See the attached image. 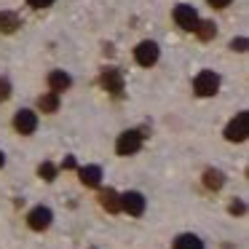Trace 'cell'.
<instances>
[{
  "instance_id": "603a6c76",
  "label": "cell",
  "mask_w": 249,
  "mask_h": 249,
  "mask_svg": "<svg viewBox=\"0 0 249 249\" xmlns=\"http://www.w3.org/2000/svg\"><path fill=\"white\" fill-rule=\"evenodd\" d=\"M233 0H209V6H214V8H225V6H231Z\"/></svg>"
},
{
  "instance_id": "e0dca14e",
  "label": "cell",
  "mask_w": 249,
  "mask_h": 249,
  "mask_svg": "<svg viewBox=\"0 0 249 249\" xmlns=\"http://www.w3.org/2000/svg\"><path fill=\"white\" fill-rule=\"evenodd\" d=\"M193 33L198 35L201 40H212V38L217 35V27H214L212 22H198V24H196V30H193Z\"/></svg>"
},
{
  "instance_id": "3957f363",
  "label": "cell",
  "mask_w": 249,
  "mask_h": 249,
  "mask_svg": "<svg viewBox=\"0 0 249 249\" xmlns=\"http://www.w3.org/2000/svg\"><path fill=\"white\" fill-rule=\"evenodd\" d=\"M142 140H145V134L137 131V129L124 131V134L118 137V142H115V153H118V156H134L142 147Z\"/></svg>"
},
{
  "instance_id": "7a4b0ae2",
  "label": "cell",
  "mask_w": 249,
  "mask_h": 249,
  "mask_svg": "<svg viewBox=\"0 0 249 249\" xmlns=\"http://www.w3.org/2000/svg\"><path fill=\"white\" fill-rule=\"evenodd\" d=\"M247 137H249V113L241 110V113L225 126V140L228 142H244Z\"/></svg>"
},
{
  "instance_id": "8fae6325",
  "label": "cell",
  "mask_w": 249,
  "mask_h": 249,
  "mask_svg": "<svg viewBox=\"0 0 249 249\" xmlns=\"http://www.w3.org/2000/svg\"><path fill=\"white\" fill-rule=\"evenodd\" d=\"M22 27V19L17 17L14 11H0V33L3 35H11Z\"/></svg>"
},
{
  "instance_id": "d6986e66",
  "label": "cell",
  "mask_w": 249,
  "mask_h": 249,
  "mask_svg": "<svg viewBox=\"0 0 249 249\" xmlns=\"http://www.w3.org/2000/svg\"><path fill=\"white\" fill-rule=\"evenodd\" d=\"M8 97H11V83L6 78H0V102H6Z\"/></svg>"
},
{
  "instance_id": "30bf717a",
  "label": "cell",
  "mask_w": 249,
  "mask_h": 249,
  "mask_svg": "<svg viewBox=\"0 0 249 249\" xmlns=\"http://www.w3.org/2000/svg\"><path fill=\"white\" fill-rule=\"evenodd\" d=\"M70 86H72V78L67 75L65 70H54V72L49 75V89H51L54 94H62V91H67Z\"/></svg>"
},
{
  "instance_id": "9a60e30c",
  "label": "cell",
  "mask_w": 249,
  "mask_h": 249,
  "mask_svg": "<svg viewBox=\"0 0 249 249\" xmlns=\"http://www.w3.org/2000/svg\"><path fill=\"white\" fill-rule=\"evenodd\" d=\"M204 185L209 190H220L222 185H225V174H222L220 169H206L204 172Z\"/></svg>"
},
{
  "instance_id": "52a82bcc",
  "label": "cell",
  "mask_w": 249,
  "mask_h": 249,
  "mask_svg": "<svg viewBox=\"0 0 249 249\" xmlns=\"http://www.w3.org/2000/svg\"><path fill=\"white\" fill-rule=\"evenodd\" d=\"M145 206H147V201L140 190H129V193L121 196V209L129 212L131 217H142L145 214Z\"/></svg>"
},
{
  "instance_id": "4fadbf2b",
  "label": "cell",
  "mask_w": 249,
  "mask_h": 249,
  "mask_svg": "<svg viewBox=\"0 0 249 249\" xmlns=\"http://www.w3.org/2000/svg\"><path fill=\"white\" fill-rule=\"evenodd\" d=\"M78 174H81V182L86 188H99V182H102V169L99 166H83Z\"/></svg>"
},
{
  "instance_id": "5bb4252c",
  "label": "cell",
  "mask_w": 249,
  "mask_h": 249,
  "mask_svg": "<svg viewBox=\"0 0 249 249\" xmlns=\"http://www.w3.org/2000/svg\"><path fill=\"white\" fill-rule=\"evenodd\" d=\"M174 249H204V241L193 233H179L174 238Z\"/></svg>"
},
{
  "instance_id": "9c48e42d",
  "label": "cell",
  "mask_w": 249,
  "mask_h": 249,
  "mask_svg": "<svg viewBox=\"0 0 249 249\" xmlns=\"http://www.w3.org/2000/svg\"><path fill=\"white\" fill-rule=\"evenodd\" d=\"M14 129H17L19 134H33V131L38 129V115H35L33 110H19V113L14 115Z\"/></svg>"
},
{
  "instance_id": "ac0fdd59",
  "label": "cell",
  "mask_w": 249,
  "mask_h": 249,
  "mask_svg": "<svg viewBox=\"0 0 249 249\" xmlns=\"http://www.w3.org/2000/svg\"><path fill=\"white\" fill-rule=\"evenodd\" d=\"M38 174L46 179V182H54V179H56V166H54L51 161H43V163L38 166Z\"/></svg>"
},
{
  "instance_id": "7402d4cb",
  "label": "cell",
  "mask_w": 249,
  "mask_h": 249,
  "mask_svg": "<svg viewBox=\"0 0 249 249\" xmlns=\"http://www.w3.org/2000/svg\"><path fill=\"white\" fill-rule=\"evenodd\" d=\"M27 3H30L33 8H49L51 3H54V0H27Z\"/></svg>"
},
{
  "instance_id": "277c9868",
  "label": "cell",
  "mask_w": 249,
  "mask_h": 249,
  "mask_svg": "<svg viewBox=\"0 0 249 249\" xmlns=\"http://www.w3.org/2000/svg\"><path fill=\"white\" fill-rule=\"evenodd\" d=\"M99 86H102L107 94H113L115 99L124 97V75H121V70H115V67L102 70V75H99Z\"/></svg>"
},
{
  "instance_id": "ffe728a7",
  "label": "cell",
  "mask_w": 249,
  "mask_h": 249,
  "mask_svg": "<svg viewBox=\"0 0 249 249\" xmlns=\"http://www.w3.org/2000/svg\"><path fill=\"white\" fill-rule=\"evenodd\" d=\"M231 49H233V51H238V54H244V51L249 49V40H247V38H236V40L231 43Z\"/></svg>"
},
{
  "instance_id": "6da1fadb",
  "label": "cell",
  "mask_w": 249,
  "mask_h": 249,
  "mask_svg": "<svg viewBox=\"0 0 249 249\" xmlns=\"http://www.w3.org/2000/svg\"><path fill=\"white\" fill-rule=\"evenodd\" d=\"M193 89H196L198 97H214V94L220 91V75L212 72V70H201L198 75H196Z\"/></svg>"
},
{
  "instance_id": "44dd1931",
  "label": "cell",
  "mask_w": 249,
  "mask_h": 249,
  "mask_svg": "<svg viewBox=\"0 0 249 249\" xmlns=\"http://www.w3.org/2000/svg\"><path fill=\"white\" fill-rule=\"evenodd\" d=\"M244 212H247V204H244V201H233L231 204V214H244Z\"/></svg>"
},
{
  "instance_id": "7c38bea8",
  "label": "cell",
  "mask_w": 249,
  "mask_h": 249,
  "mask_svg": "<svg viewBox=\"0 0 249 249\" xmlns=\"http://www.w3.org/2000/svg\"><path fill=\"white\" fill-rule=\"evenodd\" d=\"M99 204H102L110 214H118V212H121V196L115 193L113 188H107V190H102V193H99Z\"/></svg>"
},
{
  "instance_id": "5b68a950",
  "label": "cell",
  "mask_w": 249,
  "mask_h": 249,
  "mask_svg": "<svg viewBox=\"0 0 249 249\" xmlns=\"http://www.w3.org/2000/svg\"><path fill=\"white\" fill-rule=\"evenodd\" d=\"M51 222H54V212L49 209V206H35V209H30L27 214V225L33 228V231L43 233L51 228Z\"/></svg>"
},
{
  "instance_id": "ba28073f",
  "label": "cell",
  "mask_w": 249,
  "mask_h": 249,
  "mask_svg": "<svg viewBox=\"0 0 249 249\" xmlns=\"http://www.w3.org/2000/svg\"><path fill=\"white\" fill-rule=\"evenodd\" d=\"M174 22H177L179 27L185 30V33H193L196 24H198V14H196L193 6H188V3H179V6L174 8Z\"/></svg>"
},
{
  "instance_id": "8992f818",
  "label": "cell",
  "mask_w": 249,
  "mask_h": 249,
  "mask_svg": "<svg viewBox=\"0 0 249 249\" xmlns=\"http://www.w3.org/2000/svg\"><path fill=\"white\" fill-rule=\"evenodd\" d=\"M158 56H161V51H158V43H153V40H142L134 49V59L140 67H153L158 62Z\"/></svg>"
},
{
  "instance_id": "2e32d148",
  "label": "cell",
  "mask_w": 249,
  "mask_h": 249,
  "mask_svg": "<svg viewBox=\"0 0 249 249\" xmlns=\"http://www.w3.org/2000/svg\"><path fill=\"white\" fill-rule=\"evenodd\" d=\"M38 107L43 110V113H56L59 110V94H43V97L38 99Z\"/></svg>"
},
{
  "instance_id": "cb8c5ba5",
  "label": "cell",
  "mask_w": 249,
  "mask_h": 249,
  "mask_svg": "<svg viewBox=\"0 0 249 249\" xmlns=\"http://www.w3.org/2000/svg\"><path fill=\"white\" fill-rule=\"evenodd\" d=\"M62 169H75V158H72V156H67L65 161H62Z\"/></svg>"
},
{
  "instance_id": "d4e9b609",
  "label": "cell",
  "mask_w": 249,
  "mask_h": 249,
  "mask_svg": "<svg viewBox=\"0 0 249 249\" xmlns=\"http://www.w3.org/2000/svg\"><path fill=\"white\" fill-rule=\"evenodd\" d=\"M3 163H6V156H3V150H0V169H3Z\"/></svg>"
}]
</instances>
